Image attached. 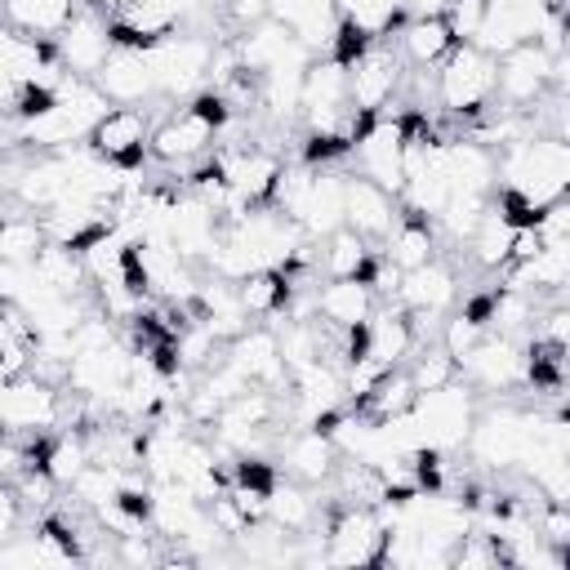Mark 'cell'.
Returning a JSON list of instances; mask_svg holds the SVG:
<instances>
[{
	"label": "cell",
	"mask_w": 570,
	"mask_h": 570,
	"mask_svg": "<svg viewBox=\"0 0 570 570\" xmlns=\"http://www.w3.org/2000/svg\"><path fill=\"white\" fill-rule=\"evenodd\" d=\"M570 187V147L557 134H525L494 151V205L512 223H530L543 205L566 200Z\"/></svg>",
	"instance_id": "obj_1"
},
{
	"label": "cell",
	"mask_w": 570,
	"mask_h": 570,
	"mask_svg": "<svg viewBox=\"0 0 570 570\" xmlns=\"http://www.w3.org/2000/svg\"><path fill=\"white\" fill-rule=\"evenodd\" d=\"M232 120V107L214 94V89H200L191 98H183L178 107H169L156 125H151V138H147V156L160 165V169H191L200 165L223 129Z\"/></svg>",
	"instance_id": "obj_2"
},
{
	"label": "cell",
	"mask_w": 570,
	"mask_h": 570,
	"mask_svg": "<svg viewBox=\"0 0 570 570\" xmlns=\"http://www.w3.org/2000/svg\"><path fill=\"white\" fill-rule=\"evenodd\" d=\"M107 107L111 102H107V94L94 80L62 76V85L53 89V98L40 111L13 120V142H22L31 151H62L71 142H85Z\"/></svg>",
	"instance_id": "obj_3"
},
{
	"label": "cell",
	"mask_w": 570,
	"mask_h": 570,
	"mask_svg": "<svg viewBox=\"0 0 570 570\" xmlns=\"http://www.w3.org/2000/svg\"><path fill=\"white\" fill-rule=\"evenodd\" d=\"M534 423H539V405L534 410L517 405V401L476 405V419H472L463 450L485 472H521L530 441H534Z\"/></svg>",
	"instance_id": "obj_4"
},
{
	"label": "cell",
	"mask_w": 570,
	"mask_h": 570,
	"mask_svg": "<svg viewBox=\"0 0 570 570\" xmlns=\"http://www.w3.org/2000/svg\"><path fill=\"white\" fill-rule=\"evenodd\" d=\"M321 521H325V543L316 557L325 566H347V570L383 566L387 517L379 503H330Z\"/></svg>",
	"instance_id": "obj_5"
},
{
	"label": "cell",
	"mask_w": 570,
	"mask_h": 570,
	"mask_svg": "<svg viewBox=\"0 0 570 570\" xmlns=\"http://www.w3.org/2000/svg\"><path fill=\"white\" fill-rule=\"evenodd\" d=\"M214 49L218 40L205 31H187L178 27L174 36H165L160 45L142 49L156 76V98L160 102H183L191 94H200L209 85V67H214Z\"/></svg>",
	"instance_id": "obj_6"
},
{
	"label": "cell",
	"mask_w": 570,
	"mask_h": 570,
	"mask_svg": "<svg viewBox=\"0 0 570 570\" xmlns=\"http://www.w3.org/2000/svg\"><path fill=\"white\" fill-rule=\"evenodd\" d=\"M543 94H566V53H548L530 40L494 58V102L508 111H530Z\"/></svg>",
	"instance_id": "obj_7"
},
{
	"label": "cell",
	"mask_w": 570,
	"mask_h": 570,
	"mask_svg": "<svg viewBox=\"0 0 570 570\" xmlns=\"http://www.w3.org/2000/svg\"><path fill=\"white\" fill-rule=\"evenodd\" d=\"M436 107L459 120H476L494 107V53L481 45H454L436 62Z\"/></svg>",
	"instance_id": "obj_8"
},
{
	"label": "cell",
	"mask_w": 570,
	"mask_h": 570,
	"mask_svg": "<svg viewBox=\"0 0 570 570\" xmlns=\"http://www.w3.org/2000/svg\"><path fill=\"white\" fill-rule=\"evenodd\" d=\"M209 160H214L218 183H223V196H227V218H236V214H245L254 205H272L276 178L285 169V160L272 147L232 142V147H214Z\"/></svg>",
	"instance_id": "obj_9"
},
{
	"label": "cell",
	"mask_w": 570,
	"mask_h": 570,
	"mask_svg": "<svg viewBox=\"0 0 570 570\" xmlns=\"http://www.w3.org/2000/svg\"><path fill=\"white\" fill-rule=\"evenodd\" d=\"M352 174L379 183L383 191L401 196V183H405V116L401 111H379V116H365L356 138H352Z\"/></svg>",
	"instance_id": "obj_10"
},
{
	"label": "cell",
	"mask_w": 570,
	"mask_h": 570,
	"mask_svg": "<svg viewBox=\"0 0 570 570\" xmlns=\"http://www.w3.org/2000/svg\"><path fill=\"white\" fill-rule=\"evenodd\" d=\"M459 383H468L476 396H512L525 387V343L508 334H481L459 356Z\"/></svg>",
	"instance_id": "obj_11"
},
{
	"label": "cell",
	"mask_w": 570,
	"mask_h": 570,
	"mask_svg": "<svg viewBox=\"0 0 570 570\" xmlns=\"http://www.w3.org/2000/svg\"><path fill=\"white\" fill-rule=\"evenodd\" d=\"M67 419V401L58 383L36 379L31 370L0 383V428L18 436H49Z\"/></svg>",
	"instance_id": "obj_12"
},
{
	"label": "cell",
	"mask_w": 570,
	"mask_h": 570,
	"mask_svg": "<svg viewBox=\"0 0 570 570\" xmlns=\"http://www.w3.org/2000/svg\"><path fill=\"white\" fill-rule=\"evenodd\" d=\"M401 53L387 45V40H370L356 58H347V107L365 120V116H379L387 111V102L396 98L401 89Z\"/></svg>",
	"instance_id": "obj_13"
},
{
	"label": "cell",
	"mask_w": 570,
	"mask_h": 570,
	"mask_svg": "<svg viewBox=\"0 0 570 570\" xmlns=\"http://www.w3.org/2000/svg\"><path fill=\"white\" fill-rule=\"evenodd\" d=\"M392 303L414 321V330H419V338H423V321H441V316L459 303V276H454L450 263L428 258L423 267H410V272L396 276Z\"/></svg>",
	"instance_id": "obj_14"
},
{
	"label": "cell",
	"mask_w": 570,
	"mask_h": 570,
	"mask_svg": "<svg viewBox=\"0 0 570 570\" xmlns=\"http://www.w3.org/2000/svg\"><path fill=\"white\" fill-rule=\"evenodd\" d=\"M147 138H151V120L142 107H107L98 116V125L89 129L85 138V151L107 160V165H120V169H138L147 160Z\"/></svg>",
	"instance_id": "obj_15"
},
{
	"label": "cell",
	"mask_w": 570,
	"mask_h": 570,
	"mask_svg": "<svg viewBox=\"0 0 570 570\" xmlns=\"http://www.w3.org/2000/svg\"><path fill=\"white\" fill-rule=\"evenodd\" d=\"M111 36H107V18L94 13V9H80L58 36H53V53L62 62L67 76H80V80H94L98 67L111 58Z\"/></svg>",
	"instance_id": "obj_16"
},
{
	"label": "cell",
	"mask_w": 570,
	"mask_h": 570,
	"mask_svg": "<svg viewBox=\"0 0 570 570\" xmlns=\"http://www.w3.org/2000/svg\"><path fill=\"white\" fill-rule=\"evenodd\" d=\"M223 356L254 383V387H267V392H281L289 383V370H285V356H281V334L272 325H245L232 343H223Z\"/></svg>",
	"instance_id": "obj_17"
},
{
	"label": "cell",
	"mask_w": 570,
	"mask_h": 570,
	"mask_svg": "<svg viewBox=\"0 0 570 570\" xmlns=\"http://www.w3.org/2000/svg\"><path fill=\"white\" fill-rule=\"evenodd\" d=\"M183 27V13L169 0H125L107 13V36L116 49H151Z\"/></svg>",
	"instance_id": "obj_18"
},
{
	"label": "cell",
	"mask_w": 570,
	"mask_h": 570,
	"mask_svg": "<svg viewBox=\"0 0 570 570\" xmlns=\"http://www.w3.org/2000/svg\"><path fill=\"white\" fill-rule=\"evenodd\" d=\"M396 214H401V200H396L392 191H383L379 183H370V178H361V174L347 169V187H343V227H352L361 240L379 245V240L392 232Z\"/></svg>",
	"instance_id": "obj_19"
},
{
	"label": "cell",
	"mask_w": 570,
	"mask_h": 570,
	"mask_svg": "<svg viewBox=\"0 0 570 570\" xmlns=\"http://www.w3.org/2000/svg\"><path fill=\"white\" fill-rule=\"evenodd\" d=\"M338 463V450L325 428H294L276 450V472L303 485H325Z\"/></svg>",
	"instance_id": "obj_20"
},
{
	"label": "cell",
	"mask_w": 570,
	"mask_h": 570,
	"mask_svg": "<svg viewBox=\"0 0 570 570\" xmlns=\"http://www.w3.org/2000/svg\"><path fill=\"white\" fill-rule=\"evenodd\" d=\"M267 18L281 22L312 58L330 53L338 36V9L334 0H267Z\"/></svg>",
	"instance_id": "obj_21"
},
{
	"label": "cell",
	"mask_w": 570,
	"mask_h": 570,
	"mask_svg": "<svg viewBox=\"0 0 570 570\" xmlns=\"http://www.w3.org/2000/svg\"><path fill=\"white\" fill-rule=\"evenodd\" d=\"M312 307L316 316L330 325V330H361L370 321V312L379 307V289L365 281V276H338V281H325L316 294H312Z\"/></svg>",
	"instance_id": "obj_22"
},
{
	"label": "cell",
	"mask_w": 570,
	"mask_h": 570,
	"mask_svg": "<svg viewBox=\"0 0 570 570\" xmlns=\"http://www.w3.org/2000/svg\"><path fill=\"white\" fill-rule=\"evenodd\" d=\"M94 85L116 107H142L147 98H156V76H151V62L142 49H111V58L98 67Z\"/></svg>",
	"instance_id": "obj_23"
},
{
	"label": "cell",
	"mask_w": 570,
	"mask_h": 570,
	"mask_svg": "<svg viewBox=\"0 0 570 570\" xmlns=\"http://www.w3.org/2000/svg\"><path fill=\"white\" fill-rule=\"evenodd\" d=\"M517 232H521V223H512L508 214H503V205H485V214L476 218V227L468 232V258H472V267L476 272H485V276H499L508 263H512V245H517Z\"/></svg>",
	"instance_id": "obj_24"
},
{
	"label": "cell",
	"mask_w": 570,
	"mask_h": 570,
	"mask_svg": "<svg viewBox=\"0 0 570 570\" xmlns=\"http://www.w3.org/2000/svg\"><path fill=\"white\" fill-rule=\"evenodd\" d=\"M374 249H379V258H383L387 267H396V272L423 267L428 258H436V227H432L428 218L401 209L396 223H392V232H387Z\"/></svg>",
	"instance_id": "obj_25"
},
{
	"label": "cell",
	"mask_w": 570,
	"mask_h": 570,
	"mask_svg": "<svg viewBox=\"0 0 570 570\" xmlns=\"http://www.w3.org/2000/svg\"><path fill=\"white\" fill-rule=\"evenodd\" d=\"M267 521H276L281 530L289 534H312L321 525V499H316V485H303V481H289L276 472V481L267 485Z\"/></svg>",
	"instance_id": "obj_26"
},
{
	"label": "cell",
	"mask_w": 570,
	"mask_h": 570,
	"mask_svg": "<svg viewBox=\"0 0 570 570\" xmlns=\"http://www.w3.org/2000/svg\"><path fill=\"white\" fill-rule=\"evenodd\" d=\"M392 36H396L401 62L414 67V71H432V67L454 49V36H450L445 18H405Z\"/></svg>",
	"instance_id": "obj_27"
},
{
	"label": "cell",
	"mask_w": 570,
	"mask_h": 570,
	"mask_svg": "<svg viewBox=\"0 0 570 570\" xmlns=\"http://www.w3.org/2000/svg\"><path fill=\"white\" fill-rule=\"evenodd\" d=\"M294 294H298L294 281L281 267H258L245 281H236V298H240L249 321H281L285 307L294 303Z\"/></svg>",
	"instance_id": "obj_28"
},
{
	"label": "cell",
	"mask_w": 570,
	"mask_h": 570,
	"mask_svg": "<svg viewBox=\"0 0 570 570\" xmlns=\"http://www.w3.org/2000/svg\"><path fill=\"white\" fill-rule=\"evenodd\" d=\"M316 245H321V249H316V267L325 272V281H338V276H365V281H370L379 254H374V245L361 240L352 227H334V232L321 236Z\"/></svg>",
	"instance_id": "obj_29"
},
{
	"label": "cell",
	"mask_w": 570,
	"mask_h": 570,
	"mask_svg": "<svg viewBox=\"0 0 570 570\" xmlns=\"http://www.w3.org/2000/svg\"><path fill=\"white\" fill-rule=\"evenodd\" d=\"M0 13H4V22L18 27L22 36L53 40V36L80 13V0H0Z\"/></svg>",
	"instance_id": "obj_30"
},
{
	"label": "cell",
	"mask_w": 570,
	"mask_h": 570,
	"mask_svg": "<svg viewBox=\"0 0 570 570\" xmlns=\"http://www.w3.org/2000/svg\"><path fill=\"white\" fill-rule=\"evenodd\" d=\"M31 272H36L40 285H53V289H62V294H89V289H85V285H89L85 258H80V249H71V245L45 240L40 254L31 258Z\"/></svg>",
	"instance_id": "obj_31"
},
{
	"label": "cell",
	"mask_w": 570,
	"mask_h": 570,
	"mask_svg": "<svg viewBox=\"0 0 570 570\" xmlns=\"http://www.w3.org/2000/svg\"><path fill=\"white\" fill-rule=\"evenodd\" d=\"M334 9H338V22L361 31L365 40H387L405 22L401 0H334Z\"/></svg>",
	"instance_id": "obj_32"
},
{
	"label": "cell",
	"mask_w": 570,
	"mask_h": 570,
	"mask_svg": "<svg viewBox=\"0 0 570 570\" xmlns=\"http://www.w3.org/2000/svg\"><path fill=\"white\" fill-rule=\"evenodd\" d=\"M45 218L36 209H18V214H0V258L4 263H31L45 245Z\"/></svg>",
	"instance_id": "obj_33"
},
{
	"label": "cell",
	"mask_w": 570,
	"mask_h": 570,
	"mask_svg": "<svg viewBox=\"0 0 570 570\" xmlns=\"http://www.w3.org/2000/svg\"><path fill=\"white\" fill-rule=\"evenodd\" d=\"M414 396H419V392H414L405 365H392V370H387V374H383V379H379L352 410H361L365 419H379V423H383V419H392V414H405V410L414 405Z\"/></svg>",
	"instance_id": "obj_34"
},
{
	"label": "cell",
	"mask_w": 570,
	"mask_h": 570,
	"mask_svg": "<svg viewBox=\"0 0 570 570\" xmlns=\"http://www.w3.org/2000/svg\"><path fill=\"white\" fill-rule=\"evenodd\" d=\"M410 365H405V374H410V383H414V392H432V387H445V383H454L459 379V361L441 347V338H419L414 343V352L405 356Z\"/></svg>",
	"instance_id": "obj_35"
},
{
	"label": "cell",
	"mask_w": 570,
	"mask_h": 570,
	"mask_svg": "<svg viewBox=\"0 0 570 570\" xmlns=\"http://www.w3.org/2000/svg\"><path fill=\"white\" fill-rule=\"evenodd\" d=\"M441 18H445L454 45H472L481 31V18H485V0H450Z\"/></svg>",
	"instance_id": "obj_36"
},
{
	"label": "cell",
	"mask_w": 570,
	"mask_h": 570,
	"mask_svg": "<svg viewBox=\"0 0 570 570\" xmlns=\"http://www.w3.org/2000/svg\"><path fill=\"white\" fill-rule=\"evenodd\" d=\"M223 13H227V22L236 31H245V27L267 18V0H223Z\"/></svg>",
	"instance_id": "obj_37"
},
{
	"label": "cell",
	"mask_w": 570,
	"mask_h": 570,
	"mask_svg": "<svg viewBox=\"0 0 570 570\" xmlns=\"http://www.w3.org/2000/svg\"><path fill=\"white\" fill-rule=\"evenodd\" d=\"M445 4H450V0H401L405 18H441Z\"/></svg>",
	"instance_id": "obj_38"
},
{
	"label": "cell",
	"mask_w": 570,
	"mask_h": 570,
	"mask_svg": "<svg viewBox=\"0 0 570 570\" xmlns=\"http://www.w3.org/2000/svg\"><path fill=\"white\" fill-rule=\"evenodd\" d=\"M80 4H85V9H94V13H102V18H107V13H116V9H120V4H125V0H80Z\"/></svg>",
	"instance_id": "obj_39"
}]
</instances>
